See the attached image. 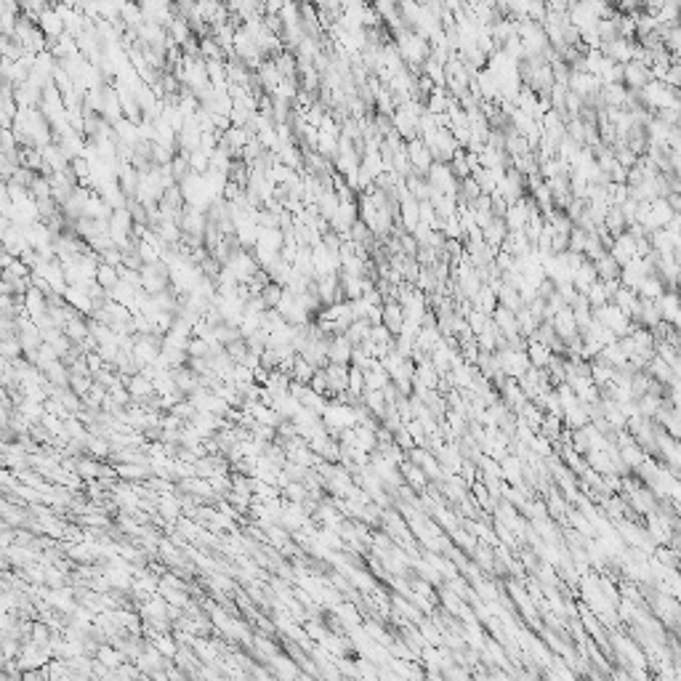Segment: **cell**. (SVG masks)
Masks as SVG:
<instances>
[{
    "label": "cell",
    "mask_w": 681,
    "mask_h": 681,
    "mask_svg": "<svg viewBox=\"0 0 681 681\" xmlns=\"http://www.w3.org/2000/svg\"><path fill=\"white\" fill-rule=\"evenodd\" d=\"M506 234H509V229H506V224H503V218H492L487 229H482V240H485V245H490L492 250H500V245H503V240H506Z\"/></svg>",
    "instance_id": "8992f818"
},
{
    "label": "cell",
    "mask_w": 681,
    "mask_h": 681,
    "mask_svg": "<svg viewBox=\"0 0 681 681\" xmlns=\"http://www.w3.org/2000/svg\"><path fill=\"white\" fill-rule=\"evenodd\" d=\"M407 149V160H410V168L416 171V176H426V171L434 165V160H431V152L426 149V144L418 142V139H413V142L405 144Z\"/></svg>",
    "instance_id": "7a4b0ae2"
},
{
    "label": "cell",
    "mask_w": 681,
    "mask_h": 681,
    "mask_svg": "<svg viewBox=\"0 0 681 681\" xmlns=\"http://www.w3.org/2000/svg\"><path fill=\"white\" fill-rule=\"evenodd\" d=\"M593 269H596V280H599V283L621 280V266H618V261H615L610 253H604L599 261H593Z\"/></svg>",
    "instance_id": "52a82bcc"
},
{
    "label": "cell",
    "mask_w": 681,
    "mask_h": 681,
    "mask_svg": "<svg viewBox=\"0 0 681 681\" xmlns=\"http://www.w3.org/2000/svg\"><path fill=\"white\" fill-rule=\"evenodd\" d=\"M655 304H658V309H660V320L665 322V325H673V327L679 325V298H676L673 290L662 293V298H658Z\"/></svg>",
    "instance_id": "277c9868"
},
{
    "label": "cell",
    "mask_w": 681,
    "mask_h": 681,
    "mask_svg": "<svg viewBox=\"0 0 681 681\" xmlns=\"http://www.w3.org/2000/svg\"><path fill=\"white\" fill-rule=\"evenodd\" d=\"M352 352L354 346L346 341V336H333L327 344V359L333 365H352Z\"/></svg>",
    "instance_id": "3957f363"
},
{
    "label": "cell",
    "mask_w": 681,
    "mask_h": 681,
    "mask_svg": "<svg viewBox=\"0 0 681 681\" xmlns=\"http://www.w3.org/2000/svg\"><path fill=\"white\" fill-rule=\"evenodd\" d=\"M96 283H99V287H102V290H112L115 285L120 283L117 269H115V266H107V264H99V266H96Z\"/></svg>",
    "instance_id": "9c48e42d"
},
{
    "label": "cell",
    "mask_w": 681,
    "mask_h": 681,
    "mask_svg": "<svg viewBox=\"0 0 681 681\" xmlns=\"http://www.w3.org/2000/svg\"><path fill=\"white\" fill-rule=\"evenodd\" d=\"M569 283H572V287H575V293H580V295L586 293L591 285L596 283V269H593V264L586 261L578 272H572V280H569Z\"/></svg>",
    "instance_id": "ba28073f"
},
{
    "label": "cell",
    "mask_w": 681,
    "mask_h": 681,
    "mask_svg": "<svg viewBox=\"0 0 681 681\" xmlns=\"http://www.w3.org/2000/svg\"><path fill=\"white\" fill-rule=\"evenodd\" d=\"M662 293H665V285H662V280L658 275L644 277L639 287H636V295L644 298V301H658V298H662Z\"/></svg>",
    "instance_id": "5b68a950"
},
{
    "label": "cell",
    "mask_w": 681,
    "mask_h": 681,
    "mask_svg": "<svg viewBox=\"0 0 681 681\" xmlns=\"http://www.w3.org/2000/svg\"><path fill=\"white\" fill-rule=\"evenodd\" d=\"M623 83L628 91L639 93L652 83V72L639 61H628V64H623Z\"/></svg>",
    "instance_id": "6da1fadb"
}]
</instances>
